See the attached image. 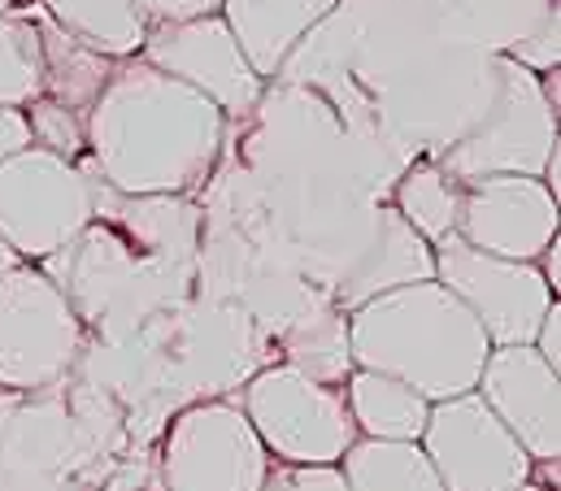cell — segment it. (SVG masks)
Returning a JSON list of instances; mask_svg holds the SVG:
<instances>
[{"label": "cell", "instance_id": "cell-26", "mask_svg": "<svg viewBox=\"0 0 561 491\" xmlns=\"http://www.w3.org/2000/svg\"><path fill=\"white\" fill-rule=\"evenodd\" d=\"M31 148V123L22 110H0V165Z\"/></svg>", "mask_w": 561, "mask_h": 491}, {"label": "cell", "instance_id": "cell-22", "mask_svg": "<svg viewBox=\"0 0 561 491\" xmlns=\"http://www.w3.org/2000/svg\"><path fill=\"white\" fill-rule=\"evenodd\" d=\"M26 123H31V148H44L61 161H79L88 157V130H83V114H70L66 105L39 96L31 101L26 110Z\"/></svg>", "mask_w": 561, "mask_h": 491}, {"label": "cell", "instance_id": "cell-23", "mask_svg": "<svg viewBox=\"0 0 561 491\" xmlns=\"http://www.w3.org/2000/svg\"><path fill=\"white\" fill-rule=\"evenodd\" d=\"M262 491H348L340 466H271Z\"/></svg>", "mask_w": 561, "mask_h": 491}, {"label": "cell", "instance_id": "cell-10", "mask_svg": "<svg viewBox=\"0 0 561 491\" xmlns=\"http://www.w3.org/2000/svg\"><path fill=\"white\" fill-rule=\"evenodd\" d=\"M140 57L170 75L174 83L201 92L222 118L253 114L262 101V79L244 61L236 35L218 13L192 18V22H170V26H148L140 44Z\"/></svg>", "mask_w": 561, "mask_h": 491}, {"label": "cell", "instance_id": "cell-14", "mask_svg": "<svg viewBox=\"0 0 561 491\" xmlns=\"http://www.w3.org/2000/svg\"><path fill=\"white\" fill-rule=\"evenodd\" d=\"M340 0H222L218 18L236 35L244 61L266 83L283 70L291 48L318 26Z\"/></svg>", "mask_w": 561, "mask_h": 491}, {"label": "cell", "instance_id": "cell-16", "mask_svg": "<svg viewBox=\"0 0 561 491\" xmlns=\"http://www.w3.org/2000/svg\"><path fill=\"white\" fill-rule=\"evenodd\" d=\"M35 22V35H39V53H44V96L66 105L70 114H88L101 96V88L110 83L114 75V61L83 48L79 39H70L44 9H31L26 13Z\"/></svg>", "mask_w": 561, "mask_h": 491}, {"label": "cell", "instance_id": "cell-11", "mask_svg": "<svg viewBox=\"0 0 561 491\" xmlns=\"http://www.w3.org/2000/svg\"><path fill=\"white\" fill-rule=\"evenodd\" d=\"M457 240L505 261H531L558 240V196L540 179L496 174L461 187Z\"/></svg>", "mask_w": 561, "mask_h": 491}, {"label": "cell", "instance_id": "cell-12", "mask_svg": "<svg viewBox=\"0 0 561 491\" xmlns=\"http://www.w3.org/2000/svg\"><path fill=\"white\" fill-rule=\"evenodd\" d=\"M479 400L518 439L531 461L561 457V378L531 344L492 349L479 374Z\"/></svg>", "mask_w": 561, "mask_h": 491}, {"label": "cell", "instance_id": "cell-13", "mask_svg": "<svg viewBox=\"0 0 561 491\" xmlns=\"http://www.w3.org/2000/svg\"><path fill=\"white\" fill-rule=\"evenodd\" d=\"M426 278H435L431 244L401 222L397 209H379L370 222V240L353 252V261L335 278V305L344 313H353L357 305H366L383 292L426 283Z\"/></svg>", "mask_w": 561, "mask_h": 491}, {"label": "cell", "instance_id": "cell-6", "mask_svg": "<svg viewBox=\"0 0 561 491\" xmlns=\"http://www.w3.org/2000/svg\"><path fill=\"white\" fill-rule=\"evenodd\" d=\"M240 413L279 466H340L357 439L344 391L291 366L262 369L244 387Z\"/></svg>", "mask_w": 561, "mask_h": 491}, {"label": "cell", "instance_id": "cell-24", "mask_svg": "<svg viewBox=\"0 0 561 491\" xmlns=\"http://www.w3.org/2000/svg\"><path fill=\"white\" fill-rule=\"evenodd\" d=\"M131 9L144 26H170V22L209 18L222 9V0H131Z\"/></svg>", "mask_w": 561, "mask_h": 491}, {"label": "cell", "instance_id": "cell-1", "mask_svg": "<svg viewBox=\"0 0 561 491\" xmlns=\"http://www.w3.org/2000/svg\"><path fill=\"white\" fill-rule=\"evenodd\" d=\"M88 161L127 201H170L205 183L218 161L227 118L192 88L144 57L114 61L110 83L83 114Z\"/></svg>", "mask_w": 561, "mask_h": 491}, {"label": "cell", "instance_id": "cell-9", "mask_svg": "<svg viewBox=\"0 0 561 491\" xmlns=\"http://www.w3.org/2000/svg\"><path fill=\"white\" fill-rule=\"evenodd\" d=\"M419 448L444 491H514L531 483V457L479 400V391L431 404Z\"/></svg>", "mask_w": 561, "mask_h": 491}, {"label": "cell", "instance_id": "cell-20", "mask_svg": "<svg viewBox=\"0 0 561 491\" xmlns=\"http://www.w3.org/2000/svg\"><path fill=\"white\" fill-rule=\"evenodd\" d=\"M401 222L422 236L426 244H439L444 236L457 231V209H461V183H453L435 161H419L401 174L397 183V205Z\"/></svg>", "mask_w": 561, "mask_h": 491}, {"label": "cell", "instance_id": "cell-29", "mask_svg": "<svg viewBox=\"0 0 561 491\" xmlns=\"http://www.w3.org/2000/svg\"><path fill=\"white\" fill-rule=\"evenodd\" d=\"M514 491H549V488H540V483H523V488H514Z\"/></svg>", "mask_w": 561, "mask_h": 491}, {"label": "cell", "instance_id": "cell-15", "mask_svg": "<svg viewBox=\"0 0 561 491\" xmlns=\"http://www.w3.org/2000/svg\"><path fill=\"white\" fill-rule=\"evenodd\" d=\"M344 404L362 439H388V444H419L431 413V404L414 387L370 369H353L344 378Z\"/></svg>", "mask_w": 561, "mask_h": 491}, {"label": "cell", "instance_id": "cell-17", "mask_svg": "<svg viewBox=\"0 0 561 491\" xmlns=\"http://www.w3.org/2000/svg\"><path fill=\"white\" fill-rule=\"evenodd\" d=\"M39 9L83 48L110 57V61H127L140 57L144 26L131 9V0H39Z\"/></svg>", "mask_w": 561, "mask_h": 491}, {"label": "cell", "instance_id": "cell-18", "mask_svg": "<svg viewBox=\"0 0 561 491\" xmlns=\"http://www.w3.org/2000/svg\"><path fill=\"white\" fill-rule=\"evenodd\" d=\"M340 475L348 491H444L419 444L353 439L340 457Z\"/></svg>", "mask_w": 561, "mask_h": 491}, {"label": "cell", "instance_id": "cell-21", "mask_svg": "<svg viewBox=\"0 0 561 491\" xmlns=\"http://www.w3.org/2000/svg\"><path fill=\"white\" fill-rule=\"evenodd\" d=\"M44 96V53L35 22L18 9L0 13V110H26Z\"/></svg>", "mask_w": 561, "mask_h": 491}, {"label": "cell", "instance_id": "cell-30", "mask_svg": "<svg viewBox=\"0 0 561 491\" xmlns=\"http://www.w3.org/2000/svg\"><path fill=\"white\" fill-rule=\"evenodd\" d=\"M13 9V0H0V13H9Z\"/></svg>", "mask_w": 561, "mask_h": 491}, {"label": "cell", "instance_id": "cell-25", "mask_svg": "<svg viewBox=\"0 0 561 491\" xmlns=\"http://www.w3.org/2000/svg\"><path fill=\"white\" fill-rule=\"evenodd\" d=\"M505 57H514V61L527 66L531 75H540V70H558V9L545 18L540 35H531L523 48H514V53H505Z\"/></svg>", "mask_w": 561, "mask_h": 491}, {"label": "cell", "instance_id": "cell-7", "mask_svg": "<svg viewBox=\"0 0 561 491\" xmlns=\"http://www.w3.org/2000/svg\"><path fill=\"white\" fill-rule=\"evenodd\" d=\"M431 261H435V283L448 287L470 309V318L483 327L492 349L531 344L545 313L558 300L531 261H505L479 252L457 236L431 244Z\"/></svg>", "mask_w": 561, "mask_h": 491}, {"label": "cell", "instance_id": "cell-4", "mask_svg": "<svg viewBox=\"0 0 561 491\" xmlns=\"http://www.w3.org/2000/svg\"><path fill=\"white\" fill-rule=\"evenodd\" d=\"M96 218V183L75 161L26 148L0 165V240L26 265L53 261Z\"/></svg>", "mask_w": 561, "mask_h": 491}, {"label": "cell", "instance_id": "cell-5", "mask_svg": "<svg viewBox=\"0 0 561 491\" xmlns=\"http://www.w3.org/2000/svg\"><path fill=\"white\" fill-rule=\"evenodd\" d=\"M83 349V322L66 287L35 270L18 265L0 278V387L39 391L66 378Z\"/></svg>", "mask_w": 561, "mask_h": 491}, {"label": "cell", "instance_id": "cell-8", "mask_svg": "<svg viewBox=\"0 0 561 491\" xmlns=\"http://www.w3.org/2000/svg\"><path fill=\"white\" fill-rule=\"evenodd\" d=\"M271 453L240 404L205 400L183 409L161 444V491H262Z\"/></svg>", "mask_w": 561, "mask_h": 491}, {"label": "cell", "instance_id": "cell-28", "mask_svg": "<svg viewBox=\"0 0 561 491\" xmlns=\"http://www.w3.org/2000/svg\"><path fill=\"white\" fill-rule=\"evenodd\" d=\"M18 265H26V261H22V256H18L13 248H9L4 240H0V278H4L9 270H18Z\"/></svg>", "mask_w": 561, "mask_h": 491}, {"label": "cell", "instance_id": "cell-2", "mask_svg": "<svg viewBox=\"0 0 561 491\" xmlns=\"http://www.w3.org/2000/svg\"><path fill=\"white\" fill-rule=\"evenodd\" d=\"M348 353L353 369L388 374L439 404L479 387L492 344L470 309L426 278L357 305L348 313Z\"/></svg>", "mask_w": 561, "mask_h": 491}, {"label": "cell", "instance_id": "cell-19", "mask_svg": "<svg viewBox=\"0 0 561 491\" xmlns=\"http://www.w3.org/2000/svg\"><path fill=\"white\" fill-rule=\"evenodd\" d=\"M287 362L283 366L300 369L313 382H344L353 374V353H348V313L340 309H313L309 318H300L287 340H283Z\"/></svg>", "mask_w": 561, "mask_h": 491}, {"label": "cell", "instance_id": "cell-3", "mask_svg": "<svg viewBox=\"0 0 561 491\" xmlns=\"http://www.w3.org/2000/svg\"><path fill=\"white\" fill-rule=\"evenodd\" d=\"M558 152V110L549 105L540 75L514 57H492V101L439 161L453 183H479L496 174L540 179Z\"/></svg>", "mask_w": 561, "mask_h": 491}, {"label": "cell", "instance_id": "cell-27", "mask_svg": "<svg viewBox=\"0 0 561 491\" xmlns=\"http://www.w3.org/2000/svg\"><path fill=\"white\" fill-rule=\"evenodd\" d=\"M531 349H536V353H540V357L561 374V305L558 300H553V309L545 313V322H540V331H536Z\"/></svg>", "mask_w": 561, "mask_h": 491}]
</instances>
